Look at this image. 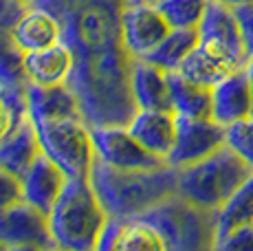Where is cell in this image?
I'll list each match as a JSON object with an SVG mask.
<instances>
[{"label":"cell","instance_id":"cell-19","mask_svg":"<svg viewBox=\"0 0 253 251\" xmlns=\"http://www.w3.org/2000/svg\"><path fill=\"white\" fill-rule=\"evenodd\" d=\"M132 95L139 108L172 110L168 71L143 57H137L132 66Z\"/></svg>","mask_w":253,"mask_h":251},{"label":"cell","instance_id":"cell-28","mask_svg":"<svg viewBox=\"0 0 253 251\" xmlns=\"http://www.w3.org/2000/svg\"><path fill=\"white\" fill-rule=\"evenodd\" d=\"M225 143L253 167V115L227 126Z\"/></svg>","mask_w":253,"mask_h":251},{"label":"cell","instance_id":"cell-31","mask_svg":"<svg viewBox=\"0 0 253 251\" xmlns=\"http://www.w3.org/2000/svg\"><path fill=\"white\" fill-rule=\"evenodd\" d=\"M121 225H124V218H119V216H108L104 227H101L99 238H97L95 251H115L117 243H119V236H121Z\"/></svg>","mask_w":253,"mask_h":251},{"label":"cell","instance_id":"cell-24","mask_svg":"<svg viewBox=\"0 0 253 251\" xmlns=\"http://www.w3.org/2000/svg\"><path fill=\"white\" fill-rule=\"evenodd\" d=\"M253 223V172L242 181V185L227 199V203L216 211V243L240 225Z\"/></svg>","mask_w":253,"mask_h":251},{"label":"cell","instance_id":"cell-36","mask_svg":"<svg viewBox=\"0 0 253 251\" xmlns=\"http://www.w3.org/2000/svg\"><path fill=\"white\" fill-rule=\"evenodd\" d=\"M24 2H29V4H33V0H24Z\"/></svg>","mask_w":253,"mask_h":251},{"label":"cell","instance_id":"cell-20","mask_svg":"<svg viewBox=\"0 0 253 251\" xmlns=\"http://www.w3.org/2000/svg\"><path fill=\"white\" fill-rule=\"evenodd\" d=\"M11 33L24 53L44 49V46H51L62 40V29L57 18L48 9L38 7V4H31L22 13Z\"/></svg>","mask_w":253,"mask_h":251},{"label":"cell","instance_id":"cell-21","mask_svg":"<svg viewBox=\"0 0 253 251\" xmlns=\"http://www.w3.org/2000/svg\"><path fill=\"white\" fill-rule=\"evenodd\" d=\"M172 113L178 117H211V88L187 80L181 71H168Z\"/></svg>","mask_w":253,"mask_h":251},{"label":"cell","instance_id":"cell-9","mask_svg":"<svg viewBox=\"0 0 253 251\" xmlns=\"http://www.w3.org/2000/svg\"><path fill=\"white\" fill-rule=\"evenodd\" d=\"M227 141V126L211 117H178L176 115V139L168 163L172 167H185L220 150Z\"/></svg>","mask_w":253,"mask_h":251},{"label":"cell","instance_id":"cell-25","mask_svg":"<svg viewBox=\"0 0 253 251\" xmlns=\"http://www.w3.org/2000/svg\"><path fill=\"white\" fill-rule=\"evenodd\" d=\"M115 251H165V245L152 225L139 216H132V218H124Z\"/></svg>","mask_w":253,"mask_h":251},{"label":"cell","instance_id":"cell-30","mask_svg":"<svg viewBox=\"0 0 253 251\" xmlns=\"http://www.w3.org/2000/svg\"><path fill=\"white\" fill-rule=\"evenodd\" d=\"M22 201V181L0 167V209Z\"/></svg>","mask_w":253,"mask_h":251},{"label":"cell","instance_id":"cell-33","mask_svg":"<svg viewBox=\"0 0 253 251\" xmlns=\"http://www.w3.org/2000/svg\"><path fill=\"white\" fill-rule=\"evenodd\" d=\"M240 22V31H242V42H245V51L247 57H253V2L247 4H238L233 7Z\"/></svg>","mask_w":253,"mask_h":251},{"label":"cell","instance_id":"cell-1","mask_svg":"<svg viewBox=\"0 0 253 251\" xmlns=\"http://www.w3.org/2000/svg\"><path fill=\"white\" fill-rule=\"evenodd\" d=\"M130 0H33L57 18L62 42L73 53L66 84L88 126H128L139 110L132 95L137 57L124 44L121 18Z\"/></svg>","mask_w":253,"mask_h":251},{"label":"cell","instance_id":"cell-8","mask_svg":"<svg viewBox=\"0 0 253 251\" xmlns=\"http://www.w3.org/2000/svg\"><path fill=\"white\" fill-rule=\"evenodd\" d=\"M92 143H95L97 159L106 161L113 167L121 170H152V167L165 166V159L157 157L137 141L128 126L106 124V126H90Z\"/></svg>","mask_w":253,"mask_h":251},{"label":"cell","instance_id":"cell-22","mask_svg":"<svg viewBox=\"0 0 253 251\" xmlns=\"http://www.w3.org/2000/svg\"><path fill=\"white\" fill-rule=\"evenodd\" d=\"M198 40H201L198 29H169L168 36L143 60L161 66L163 71H178L185 57L196 49Z\"/></svg>","mask_w":253,"mask_h":251},{"label":"cell","instance_id":"cell-23","mask_svg":"<svg viewBox=\"0 0 253 251\" xmlns=\"http://www.w3.org/2000/svg\"><path fill=\"white\" fill-rule=\"evenodd\" d=\"M31 84L24 66V51L13 40V33L7 29H0V88L9 93L27 95Z\"/></svg>","mask_w":253,"mask_h":251},{"label":"cell","instance_id":"cell-10","mask_svg":"<svg viewBox=\"0 0 253 251\" xmlns=\"http://www.w3.org/2000/svg\"><path fill=\"white\" fill-rule=\"evenodd\" d=\"M126 49L134 57H145L169 33V25L150 0H130L121 18Z\"/></svg>","mask_w":253,"mask_h":251},{"label":"cell","instance_id":"cell-12","mask_svg":"<svg viewBox=\"0 0 253 251\" xmlns=\"http://www.w3.org/2000/svg\"><path fill=\"white\" fill-rule=\"evenodd\" d=\"M240 66L245 64H240L227 49H222L220 44H216L211 40L201 38L196 49L185 57L178 71L187 80L196 82L201 86H207V88H213L222 77H227L231 71L240 69Z\"/></svg>","mask_w":253,"mask_h":251},{"label":"cell","instance_id":"cell-14","mask_svg":"<svg viewBox=\"0 0 253 251\" xmlns=\"http://www.w3.org/2000/svg\"><path fill=\"white\" fill-rule=\"evenodd\" d=\"M128 130L143 148L168 161V154L172 152L176 139V115L172 110L139 108L130 119Z\"/></svg>","mask_w":253,"mask_h":251},{"label":"cell","instance_id":"cell-4","mask_svg":"<svg viewBox=\"0 0 253 251\" xmlns=\"http://www.w3.org/2000/svg\"><path fill=\"white\" fill-rule=\"evenodd\" d=\"M251 172L249 163L225 143L201 161L178 167L176 192L194 205L218 211Z\"/></svg>","mask_w":253,"mask_h":251},{"label":"cell","instance_id":"cell-17","mask_svg":"<svg viewBox=\"0 0 253 251\" xmlns=\"http://www.w3.org/2000/svg\"><path fill=\"white\" fill-rule=\"evenodd\" d=\"M38 154H40V141L36 134V126L31 117H27L0 141V167L22 181Z\"/></svg>","mask_w":253,"mask_h":251},{"label":"cell","instance_id":"cell-13","mask_svg":"<svg viewBox=\"0 0 253 251\" xmlns=\"http://www.w3.org/2000/svg\"><path fill=\"white\" fill-rule=\"evenodd\" d=\"M66 181H69V174L40 150L29 172L22 176V199L48 216L57 196L64 190Z\"/></svg>","mask_w":253,"mask_h":251},{"label":"cell","instance_id":"cell-11","mask_svg":"<svg viewBox=\"0 0 253 251\" xmlns=\"http://www.w3.org/2000/svg\"><path fill=\"white\" fill-rule=\"evenodd\" d=\"M253 115V90L247 69L231 71L211 88V119L229 126Z\"/></svg>","mask_w":253,"mask_h":251},{"label":"cell","instance_id":"cell-32","mask_svg":"<svg viewBox=\"0 0 253 251\" xmlns=\"http://www.w3.org/2000/svg\"><path fill=\"white\" fill-rule=\"evenodd\" d=\"M29 7L31 4L24 0H0V29L13 31V27L18 25V20Z\"/></svg>","mask_w":253,"mask_h":251},{"label":"cell","instance_id":"cell-37","mask_svg":"<svg viewBox=\"0 0 253 251\" xmlns=\"http://www.w3.org/2000/svg\"><path fill=\"white\" fill-rule=\"evenodd\" d=\"M150 2H154V0H150Z\"/></svg>","mask_w":253,"mask_h":251},{"label":"cell","instance_id":"cell-3","mask_svg":"<svg viewBox=\"0 0 253 251\" xmlns=\"http://www.w3.org/2000/svg\"><path fill=\"white\" fill-rule=\"evenodd\" d=\"M108 211L88 176H69L62 194L48 211V227L57 249L95 251Z\"/></svg>","mask_w":253,"mask_h":251},{"label":"cell","instance_id":"cell-15","mask_svg":"<svg viewBox=\"0 0 253 251\" xmlns=\"http://www.w3.org/2000/svg\"><path fill=\"white\" fill-rule=\"evenodd\" d=\"M198 33L205 40H211L216 44H220L222 49H227L240 64H247L249 57H247L240 22H238L233 7L225 2H218V0H209L203 22L198 25Z\"/></svg>","mask_w":253,"mask_h":251},{"label":"cell","instance_id":"cell-2","mask_svg":"<svg viewBox=\"0 0 253 251\" xmlns=\"http://www.w3.org/2000/svg\"><path fill=\"white\" fill-rule=\"evenodd\" d=\"M176 174L178 170L169 163L152 170H121L95 159L88 178L108 216L132 218L172 196Z\"/></svg>","mask_w":253,"mask_h":251},{"label":"cell","instance_id":"cell-18","mask_svg":"<svg viewBox=\"0 0 253 251\" xmlns=\"http://www.w3.org/2000/svg\"><path fill=\"white\" fill-rule=\"evenodd\" d=\"M24 66L31 84H64L73 71V53L64 42L24 53Z\"/></svg>","mask_w":253,"mask_h":251},{"label":"cell","instance_id":"cell-16","mask_svg":"<svg viewBox=\"0 0 253 251\" xmlns=\"http://www.w3.org/2000/svg\"><path fill=\"white\" fill-rule=\"evenodd\" d=\"M27 108L31 119H84L77 95L69 84H29L27 88ZM86 122V119H84Z\"/></svg>","mask_w":253,"mask_h":251},{"label":"cell","instance_id":"cell-7","mask_svg":"<svg viewBox=\"0 0 253 251\" xmlns=\"http://www.w3.org/2000/svg\"><path fill=\"white\" fill-rule=\"evenodd\" d=\"M0 247L2 249H57L48 216L27 201L0 209Z\"/></svg>","mask_w":253,"mask_h":251},{"label":"cell","instance_id":"cell-27","mask_svg":"<svg viewBox=\"0 0 253 251\" xmlns=\"http://www.w3.org/2000/svg\"><path fill=\"white\" fill-rule=\"evenodd\" d=\"M27 117V95L9 93V90L0 88V141Z\"/></svg>","mask_w":253,"mask_h":251},{"label":"cell","instance_id":"cell-26","mask_svg":"<svg viewBox=\"0 0 253 251\" xmlns=\"http://www.w3.org/2000/svg\"><path fill=\"white\" fill-rule=\"evenodd\" d=\"M209 0H154L169 29H198Z\"/></svg>","mask_w":253,"mask_h":251},{"label":"cell","instance_id":"cell-29","mask_svg":"<svg viewBox=\"0 0 253 251\" xmlns=\"http://www.w3.org/2000/svg\"><path fill=\"white\" fill-rule=\"evenodd\" d=\"M216 249H238V251H253V223L240 225L231 229L227 236H222L216 243Z\"/></svg>","mask_w":253,"mask_h":251},{"label":"cell","instance_id":"cell-34","mask_svg":"<svg viewBox=\"0 0 253 251\" xmlns=\"http://www.w3.org/2000/svg\"><path fill=\"white\" fill-rule=\"evenodd\" d=\"M245 69H247V75H249V82H251V90H253V57H249V60H247Z\"/></svg>","mask_w":253,"mask_h":251},{"label":"cell","instance_id":"cell-35","mask_svg":"<svg viewBox=\"0 0 253 251\" xmlns=\"http://www.w3.org/2000/svg\"><path fill=\"white\" fill-rule=\"evenodd\" d=\"M218 2H225L229 7H238V4H247V2H253V0H218Z\"/></svg>","mask_w":253,"mask_h":251},{"label":"cell","instance_id":"cell-6","mask_svg":"<svg viewBox=\"0 0 253 251\" xmlns=\"http://www.w3.org/2000/svg\"><path fill=\"white\" fill-rule=\"evenodd\" d=\"M40 150L69 176H88L97 159L90 126L84 119H31Z\"/></svg>","mask_w":253,"mask_h":251},{"label":"cell","instance_id":"cell-5","mask_svg":"<svg viewBox=\"0 0 253 251\" xmlns=\"http://www.w3.org/2000/svg\"><path fill=\"white\" fill-rule=\"evenodd\" d=\"M161 236L165 251L216 249V211L194 205L178 192L139 214Z\"/></svg>","mask_w":253,"mask_h":251}]
</instances>
